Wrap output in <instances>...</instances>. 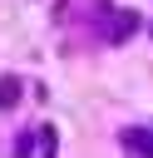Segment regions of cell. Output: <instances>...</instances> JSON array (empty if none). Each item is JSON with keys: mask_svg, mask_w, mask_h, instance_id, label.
<instances>
[{"mask_svg": "<svg viewBox=\"0 0 153 158\" xmlns=\"http://www.w3.org/2000/svg\"><path fill=\"white\" fill-rule=\"evenodd\" d=\"M133 30H138V15H133V10H118V15H114V25H109V44H123Z\"/></svg>", "mask_w": 153, "mask_h": 158, "instance_id": "obj_1", "label": "cell"}, {"mask_svg": "<svg viewBox=\"0 0 153 158\" xmlns=\"http://www.w3.org/2000/svg\"><path fill=\"white\" fill-rule=\"evenodd\" d=\"M123 148H133L138 158H153V133H143V128H123Z\"/></svg>", "mask_w": 153, "mask_h": 158, "instance_id": "obj_2", "label": "cell"}, {"mask_svg": "<svg viewBox=\"0 0 153 158\" xmlns=\"http://www.w3.org/2000/svg\"><path fill=\"white\" fill-rule=\"evenodd\" d=\"M20 89H25L20 74H5V79H0V109H15V104H20Z\"/></svg>", "mask_w": 153, "mask_h": 158, "instance_id": "obj_3", "label": "cell"}, {"mask_svg": "<svg viewBox=\"0 0 153 158\" xmlns=\"http://www.w3.org/2000/svg\"><path fill=\"white\" fill-rule=\"evenodd\" d=\"M54 143H59V133L44 123V128H39V148H44V158H54Z\"/></svg>", "mask_w": 153, "mask_h": 158, "instance_id": "obj_4", "label": "cell"}]
</instances>
